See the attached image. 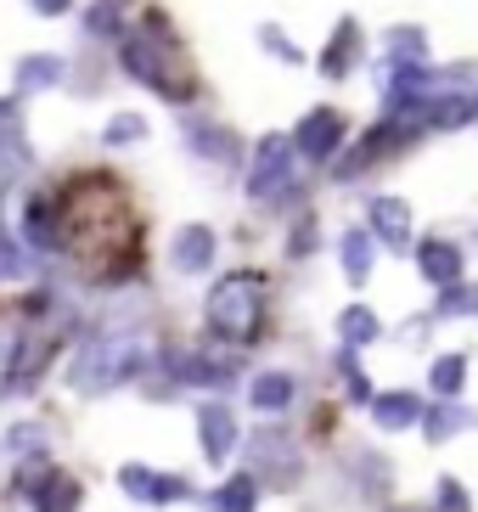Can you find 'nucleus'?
<instances>
[{
  "mask_svg": "<svg viewBox=\"0 0 478 512\" xmlns=\"http://www.w3.org/2000/svg\"><path fill=\"white\" fill-rule=\"evenodd\" d=\"M62 226V259L96 287H124L147 265L141 242V214H135L130 186L113 169H74L68 181L51 186Z\"/></svg>",
  "mask_w": 478,
  "mask_h": 512,
  "instance_id": "obj_1",
  "label": "nucleus"
},
{
  "mask_svg": "<svg viewBox=\"0 0 478 512\" xmlns=\"http://www.w3.org/2000/svg\"><path fill=\"white\" fill-rule=\"evenodd\" d=\"M119 74L135 79L141 91H152L169 107H192L203 96V85L192 74V57H186L164 6H141L135 23L119 34Z\"/></svg>",
  "mask_w": 478,
  "mask_h": 512,
  "instance_id": "obj_2",
  "label": "nucleus"
},
{
  "mask_svg": "<svg viewBox=\"0 0 478 512\" xmlns=\"http://www.w3.org/2000/svg\"><path fill=\"white\" fill-rule=\"evenodd\" d=\"M158 372V355L152 344L141 338V327H107V332H90L85 344H74L68 355V389L74 394H90V400H102L113 389H130L141 377Z\"/></svg>",
  "mask_w": 478,
  "mask_h": 512,
  "instance_id": "obj_3",
  "label": "nucleus"
},
{
  "mask_svg": "<svg viewBox=\"0 0 478 512\" xmlns=\"http://www.w3.org/2000/svg\"><path fill=\"white\" fill-rule=\"evenodd\" d=\"M203 327L225 349H254L270 338V276L259 265H237L209 282L203 293Z\"/></svg>",
  "mask_w": 478,
  "mask_h": 512,
  "instance_id": "obj_4",
  "label": "nucleus"
},
{
  "mask_svg": "<svg viewBox=\"0 0 478 512\" xmlns=\"http://www.w3.org/2000/svg\"><path fill=\"white\" fill-rule=\"evenodd\" d=\"M304 164L299 152H293V136L282 130H270L248 147V164H242V197H248V209H304Z\"/></svg>",
  "mask_w": 478,
  "mask_h": 512,
  "instance_id": "obj_5",
  "label": "nucleus"
},
{
  "mask_svg": "<svg viewBox=\"0 0 478 512\" xmlns=\"http://www.w3.org/2000/svg\"><path fill=\"white\" fill-rule=\"evenodd\" d=\"M428 136V124H417V119H400V113H383V119H372L366 130H360V141H349L338 158H332V181L338 186H355L360 175H372V169H383V164H394L400 152H411L417 141Z\"/></svg>",
  "mask_w": 478,
  "mask_h": 512,
  "instance_id": "obj_6",
  "label": "nucleus"
},
{
  "mask_svg": "<svg viewBox=\"0 0 478 512\" xmlns=\"http://www.w3.org/2000/svg\"><path fill=\"white\" fill-rule=\"evenodd\" d=\"M242 456H248V473H254L259 484H270V490H293V484L304 479V467H310L304 439L276 417L259 422L254 434L242 439Z\"/></svg>",
  "mask_w": 478,
  "mask_h": 512,
  "instance_id": "obj_7",
  "label": "nucleus"
},
{
  "mask_svg": "<svg viewBox=\"0 0 478 512\" xmlns=\"http://www.w3.org/2000/svg\"><path fill=\"white\" fill-rule=\"evenodd\" d=\"M175 136H180V147L192 152V158H197L203 169L237 175V169L248 164V141H242L225 119L203 113V107H175Z\"/></svg>",
  "mask_w": 478,
  "mask_h": 512,
  "instance_id": "obj_8",
  "label": "nucleus"
},
{
  "mask_svg": "<svg viewBox=\"0 0 478 512\" xmlns=\"http://www.w3.org/2000/svg\"><path fill=\"white\" fill-rule=\"evenodd\" d=\"M12 496L29 501V512H79L85 507V479L68 473L62 462H51V451L45 456H17Z\"/></svg>",
  "mask_w": 478,
  "mask_h": 512,
  "instance_id": "obj_9",
  "label": "nucleus"
},
{
  "mask_svg": "<svg viewBox=\"0 0 478 512\" xmlns=\"http://www.w3.org/2000/svg\"><path fill=\"white\" fill-rule=\"evenodd\" d=\"M158 366H164V377L175 383V389H203V394H225L231 383H237V372H242L237 349H225V344L164 349V355H158Z\"/></svg>",
  "mask_w": 478,
  "mask_h": 512,
  "instance_id": "obj_10",
  "label": "nucleus"
},
{
  "mask_svg": "<svg viewBox=\"0 0 478 512\" xmlns=\"http://www.w3.org/2000/svg\"><path fill=\"white\" fill-rule=\"evenodd\" d=\"M287 136H293V152H299L304 169H332V158H338V152L349 147V136H355V124H349L344 107L321 102V107H310Z\"/></svg>",
  "mask_w": 478,
  "mask_h": 512,
  "instance_id": "obj_11",
  "label": "nucleus"
},
{
  "mask_svg": "<svg viewBox=\"0 0 478 512\" xmlns=\"http://www.w3.org/2000/svg\"><path fill=\"white\" fill-rule=\"evenodd\" d=\"M197 451H203L209 467H231V456L242 451V422H237V411H231L225 394H214V400L197 406Z\"/></svg>",
  "mask_w": 478,
  "mask_h": 512,
  "instance_id": "obj_12",
  "label": "nucleus"
},
{
  "mask_svg": "<svg viewBox=\"0 0 478 512\" xmlns=\"http://www.w3.org/2000/svg\"><path fill=\"white\" fill-rule=\"evenodd\" d=\"M119 490L135 501V507H152V512H164V507H175V501L192 496V484L180 479V473H164V467H152V462H124L119 467Z\"/></svg>",
  "mask_w": 478,
  "mask_h": 512,
  "instance_id": "obj_13",
  "label": "nucleus"
},
{
  "mask_svg": "<svg viewBox=\"0 0 478 512\" xmlns=\"http://www.w3.org/2000/svg\"><path fill=\"white\" fill-rule=\"evenodd\" d=\"M366 231L377 237V248H389V254H405L411 242H417V220H411V203L394 192H372L366 197Z\"/></svg>",
  "mask_w": 478,
  "mask_h": 512,
  "instance_id": "obj_14",
  "label": "nucleus"
},
{
  "mask_svg": "<svg viewBox=\"0 0 478 512\" xmlns=\"http://www.w3.org/2000/svg\"><path fill=\"white\" fill-rule=\"evenodd\" d=\"M214 259H220V231H214L209 220L175 226V237H169V271L175 276H209Z\"/></svg>",
  "mask_w": 478,
  "mask_h": 512,
  "instance_id": "obj_15",
  "label": "nucleus"
},
{
  "mask_svg": "<svg viewBox=\"0 0 478 512\" xmlns=\"http://www.w3.org/2000/svg\"><path fill=\"white\" fill-rule=\"evenodd\" d=\"M17 237H23V248H29V254L62 259V226H57V197H51V186H34V192H29Z\"/></svg>",
  "mask_w": 478,
  "mask_h": 512,
  "instance_id": "obj_16",
  "label": "nucleus"
},
{
  "mask_svg": "<svg viewBox=\"0 0 478 512\" xmlns=\"http://www.w3.org/2000/svg\"><path fill=\"white\" fill-rule=\"evenodd\" d=\"M422 411H428V400L417 389H377L366 400V417H372L377 434H411L422 422Z\"/></svg>",
  "mask_w": 478,
  "mask_h": 512,
  "instance_id": "obj_17",
  "label": "nucleus"
},
{
  "mask_svg": "<svg viewBox=\"0 0 478 512\" xmlns=\"http://www.w3.org/2000/svg\"><path fill=\"white\" fill-rule=\"evenodd\" d=\"M366 57V34H360V17H338V29L327 34V46L315 51V68L327 79H349Z\"/></svg>",
  "mask_w": 478,
  "mask_h": 512,
  "instance_id": "obj_18",
  "label": "nucleus"
},
{
  "mask_svg": "<svg viewBox=\"0 0 478 512\" xmlns=\"http://www.w3.org/2000/svg\"><path fill=\"white\" fill-rule=\"evenodd\" d=\"M411 259H417V271L428 287H450V282H462V271H467L462 242H450V237H417L411 242Z\"/></svg>",
  "mask_w": 478,
  "mask_h": 512,
  "instance_id": "obj_19",
  "label": "nucleus"
},
{
  "mask_svg": "<svg viewBox=\"0 0 478 512\" xmlns=\"http://www.w3.org/2000/svg\"><path fill=\"white\" fill-rule=\"evenodd\" d=\"M248 406H254L259 417H287V411L299 406V377L287 372V366L254 372L248 377Z\"/></svg>",
  "mask_w": 478,
  "mask_h": 512,
  "instance_id": "obj_20",
  "label": "nucleus"
},
{
  "mask_svg": "<svg viewBox=\"0 0 478 512\" xmlns=\"http://www.w3.org/2000/svg\"><path fill=\"white\" fill-rule=\"evenodd\" d=\"M57 85H68V57H62V51H29V57H17L12 91L23 96V102L40 96V91H57Z\"/></svg>",
  "mask_w": 478,
  "mask_h": 512,
  "instance_id": "obj_21",
  "label": "nucleus"
},
{
  "mask_svg": "<svg viewBox=\"0 0 478 512\" xmlns=\"http://www.w3.org/2000/svg\"><path fill=\"white\" fill-rule=\"evenodd\" d=\"M23 175H34V141L23 130V119H0V197Z\"/></svg>",
  "mask_w": 478,
  "mask_h": 512,
  "instance_id": "obj_22",
  "label": "nucleus"
},
{
  "mask_svg": "<svg viewBox=\"0 0 478 512\" xmlns=\"http://www.w3.org/2000/svg\"><path fill=\"white\" fill-rule=\"evenodd\" d=\"M338 265H344V282L349 287H366L377 271V237L366 226H349L344 237H338Z\"/></svg>",
  "mask_w": 478,
  "mask_h": 512,
  "instance_id": "obj_23",
  "label": "nucleus"
},
{
  "mask_svg": "<svg viewBox=\"0 0 478 512\" xmlns=\"http://www.w3.org/2000/svg\"><path fill=\"white\" fill-rule=\"evenodd\" d=\"M417 428H422V439H428V445H445V439H456V434H467V428H478V411L462 406V400H439V406L422 411Z\"/></svg>",
  "mask_w": 478,
  "mask_h": 512,
  "instance_id": "obj_24",
  "label": "nucleus"
},
{
  "mask_svg": "<svg viewBox=\"0 0 478 512\" xmlns=\"http://www.w3.org/2000/svg\"><path fill=\"white\" fill-rule=\"evenodd\" d=\"M259 496H265V484L242 467V473H225L209 490V512H259Z\"/></svg>",
  "mask_w": 478,
  "mask_h": 512,
  "instance_id": "obj_25",
  "label": "nucleus"
},
{
  "mask_svg": "<svg viewBox=\"0 0 478 512\" xmlns=\"http://www.w3.org/2000/svg\"><path fill=\"white\" fill-rule=\"evenodd\" d=\"M141 0H90L85 6V34L90 40H119L124 29L135 23Z\"/></svg>",
  "mask_w": 478,
  "mask_h": 512,
  "instance_id": "obj_26",
  "label": "nucleus"
},
{
  "mask_svg": "<svg viewBox=\"0 0 478 512\" xmlns=\"http://www.w3.org/2000/svg\"><path fill=\"white\" fill-rule=\"evenodd\" d=\"M383 338V316H377L372 304H344L338 310V344L344 349H366V344H377Z\"/></svg>",
  "mask_w": 478,
  "mask_h": 512,
  "instance_id": "obj_27",
  "label": "nucleus"
},
{
  "mask_svg": "<svg viewBox=\"0 0 478 512\" xmlns=\"http://www.w3.org/2000/svg\"><path fill=\"white\" fill-rule=\"evenodd\" d=\"M467 355L462 349H450V355H434V366H428V394L434 400H462L467 394Z\"/></svg>",
  "mask_w": 478,
  "mask_h": 512,
  "instance_id": "obj_28",
  "label": "nucleus"
},
{
  "mask_svg": "<svg viewBox=\"0 0 478 512\" xmlns=\"http://www.w3.org/2000/svg\"><path fill=\"white\" fill-rule=\"evenodd\" d=\"M321 254V214L315 209H299L293 226H287V242H282V259L287 265H304V259Z\"/></svg>",
  "mask_w": 478,
  "mask_h": 512,
  "instance_id": "obj_29",
  "label": "nucleus"
},
{
  "mask_svg": "<svg viewBox=\"0 0 478 512\" xmlns=\"http://www.w3.org/2000/svg\"><path fill=\"white\" fill-rule=\"evenodd\" d=\"M349 467H355V490H360L366 501H383V496H389V484H394L389 456H377V451H355V456H349Z\"/></svg>",
  "mask_w": 478,
  "mask_h": 512,
  "instance_id": "obj_30",
  "label": "nucleus"
},
{
  "mask_svg": "<svg viewBox=\"0 0 478 512\" xmlns=\"http://www.w3.org/2000/svg\"><path fill=\"white\" fill-rule=\"evenodd\" d=\"M0 451L6 456H45L51 451V428L34 422V417H23V422H12V428L0 434Z\"/></svg>",
  "mask_w": 478,
  "mask_h": 512,
  "instance_id": "obj_31",
  "label": "nucleus"
},
{
  "mask_svg": "<svg viewBox=\"0 0 478 512\" xmlns=\"http://www.w3.org/2000/svg\"><path fill=\"white\" fill-rule=\"evenodd\" d=\"M29 271H34V254L23 248V237H17L6 220H0V287L29 282Z\"/></svg>",
  "mask_w": 478,
  "mask_h": 512,
  "instance_id": "obj_32",
  "label": "nucleus"
},
{
  "mask_svg": "<svg viewBox=\"0 0 478 512\" xmlns=\"http://www.w3.org/2000/svg\"><path fill=\"white\" fill-rule=\"evenodd\" d=\"M338 383H344V400L349 406H366V400H372V372H366V366H360V349H344L338 344Z\"/></svg>",
  "mask_w": 478,
  "mask_h": 512,
  "instance_id": "obj_33",
  "label": "nucleus"
},
{
  "mask_svg": "<svg viewBox=\"0 0 478 512\" xmlns=\"http://www.w3.org/2000/svg\"><path fill=\"white\" fill-rule=\"evenodd\" d=\"M389 57L383 62H428V29H417V23H400V29H389Z\"/></svg>",
  "mask_w": 478,
  "mask_h": 512,
  "instance_id": "obj_34",
  "label": "nucleus"
},
{
  "mask_svg": "<svg viewBox=\"0 0 478 512\" xmlns=\"http://www.w3.org/2000/svg\"><path fill=\"white\" fill-rule=\"evenodd\" d=\"M434 321H450V316H478V287L473 282H450V287H434Z\"/></svg>",
  "mask_w": 478,
  "mask_h": 512,
  "instance_id": "obj_35",
  "label": "nucleus"
},
{
  "mask_svg": "<svg viewBox=\"0 0 478 512\" xmlns=\"http://www.w3.org/2000/svg\"><path fill=\"white\" fill-rule=\"evenodd\" d=\"M259 46L282 62V68H304V46L282 29V23H259Z\"/></svg>",
  "mask_w": 478,
  "mask_h": 512,
  "instance_id": "obj_36",
  "label": "nucleus"
},
{
  "mask_svg": "<svg viewBox=\"0 0 478 512\" xmlns=\"http://www.w3.org/2000/svg\"><path fill=\"white\" fill-rule=\"evenodd\" d=\"M135 141H147V119H141V113H113V119L102 124V147L107 152L135 147Z\"/></svg>",
  "mask_w": 478,
  "mask_h": 512,
  "instance_id": "obj_37",
  "label": "nucleus"
},
{
  "mask_svg": "<svg viewBox=\"0 0 478 512\" xmlns=\"http://www.w3.org/2000/svg\"><path fill=\"white\" fill-rule=\"evenodd\" d=\"M434 512H473L467 484H462V479H450V473H439V479H434Z\"/></svg>",
  "mask_w": 478,
  "mask_h": 512,
  "instance_id": "obj_38",
  "label": "nucleus"
},
{
  "mask_svg": "<svg viewBox=\"0 0 478 512\" xmlns=\"http://www.w3.org/2000/svg\"><path fill=\"white\" fill-rule=\"evenodd\" d=\"M17 338H23V321H0V389H6V372H12Z\"/></svg>",
  "mask_w": 478,
  "mask_h": 512,
  "instance_id": "obj_39",
  "label": "nucleus"
},
{
  "mask_svg": "<svg viewBox=\"0 0 478 512\" xmlns=\"http://www.w3.org/2000/svg\"><path fill=\"white\" fill-rule=\"evenodd\" d=\"M23 6H29L34 17H68L74 12V0H23Z\"/></svg>",
  "mask_w": 478,
  "mask_h": 512,
  "instance_id": "obj_40",
  "label": "nucleus"
},
{
  "mask_svg": "<svg viewBox=\"0 0 478 512\" xmlns=\"http://www.w3.org/2000/svg\"><path fill=\"white\" fill-rule=\"evenodd\" d=\"M389 512H434V507H389Z\"/></svg>",
  "mask_w": 478,
  "mask_h": 512,
  "instance_id": "obj_41",
  "label": "nucleus"
}]
</instances>
